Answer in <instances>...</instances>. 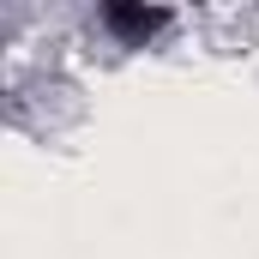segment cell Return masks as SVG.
I'll return each mask as SVG.
<instances>
[{"mask_svg": "<svg viewBox=\"0 0 259 259\" xmlns=\"http://www.w3.org/2000/svg\"><path fill=\"white\" fill-rule=\"evenodd\" d=\"M103 30L121 36L127 49H145L151 36L169 30V6H145V0H109L103 6Z\"/></svg>", "mask_w": 259, "mask_h": 259, "instance_id": "6da1fadb", "label": "cell"}]
</instances>
